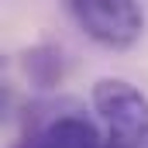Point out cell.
<instances>
[{
  "instance_id": "obj_5",
  "label": "cell",
  "mask_w": 148,
  "mask_h": 148,
  "mask_svg": "<svg viewBox=\"0 0 148 148\" xmlns=\"http://www.w3.org/2000/svg\"><path fill=\"white\" fill-rule=\"evenodd\" d=\"M14 148H38V138H35V141H31V138H21Z\"/></svg>"
},
{
  "instance_id": "obj_1",
  "label": "cell",
  "mask_w": 148,
  "mask_h": 148,
  "mask_svg": "<svg viewBox=\"0 0 148 148\" xmlns=\"http://www.w3.org/2000/svg\"><path fill=\"white\" fill-rule=\"evenodd\" d=\"M90 100L103 124L107 148H148V97L131 79H97Z\"/></svg>"
},
{
  "instance_id": "obj_4",
  "label": "cell",
  "mask_w": 148,
  "mask_h": 148,
  "mask_svg": "<svg viewBox=\"0 0 148 148\" xmlns=\"http://www.w3.org/2000/svg\"><path fill=\"white\" fill-rule=\"evenodd\" d=\"M21 73L28 76V83L38 90H52L62 83L66 76V59H62V48L55 45H31L21 52Z\"/></svg>"
},
{
  "instance_id": "obj_3",
  "label": "cell",
  "mask_w": 148,
  "mask_h": 148,
  "mask_svg": "<svg viewBox=\"0 0 148 148\" xmlns=\"http://www.w3.org/2000/svg\"><path fill=\"white\" fill-rule=\"evenodd\" d=\"M38 148H107L100 127L83 117V114H59L52 117L41 134H38Z\"/></svg>"
},
{
  "instance_id": "obj_2",
  "label": "cell",
  "mask_w": 148,
  "mask_h": 148,
  "mask_svg": "<svg viewBox=\"0 0 148 148\" xmlns=\"http://www.w3.org/2000/svg\"><path fill=\"white\" fill-rule=\"evenodd\" d=\"M62 3L76 28L107 52H127L145 35V14L138 0H62Z\"/></svg>"
}]
</instances>
